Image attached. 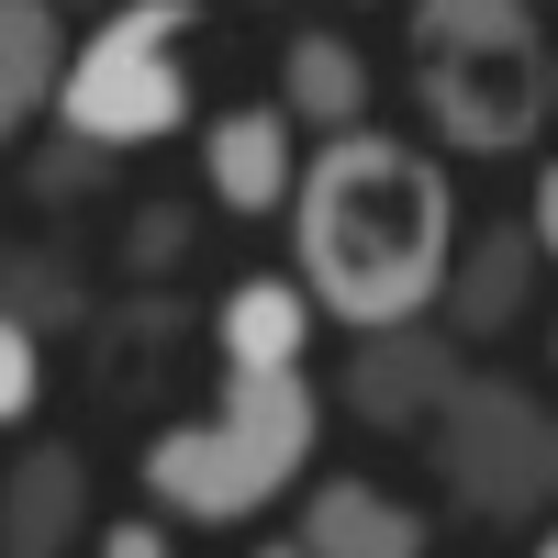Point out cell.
I'll return each mask as SVG.
<instances>
[{
    "label": "cell",
    "instance_id": "11",
    "mask_svg": "<svg viewBox=\"0 0 558 558\" xmlns=\"http://www.w3.org/2000/svg\"><path fill=\"white\" fill-rule=\"evenodd\" d=\"M57 78H68V12L57 0H0V157L57 112Z\"/></svg>",
    "mask_w": 558,
    "mask_h": 558
},
{
    "label": "cell",
    "instance_id": "17",
    "mask_svg": "<svg viewBox=\"0 0 558 558\" xmlns=\"http://www.w3.org/2000/svg\"><path fill=\"white\" fill-rule=\"evenodd\" d=\"M168 257H191V223H179V213H146V223H134V268H168Z\"/></svg>",
    "mask_w": 558,
    "mask_h": 558
},
{
    "label": "cell",
    "instance_id": "6",
    "mask_svg": "<svg viewBox=\"0 0 558 558\" xmlns=\"http://www.w3.org/2000/svg\"><path fill=\"white\" fill-rule=\"evenodd\" d=\"M458 368H470V336H447V324L402 313V324H368V336L347 347L336 402L357 413L368 436H425L436 413H447V391H458Z\"/></svg>",
    "mask_w": 558,
    "mask_h": 558
},
{
    "label": "cell",
    "instance_id": "12",
    "mask_svg": "<svg viewBox=\"0 0 558 558\" xmlns=\"http://www.w3.org/2000/svg\"><path fill=\"white\" fill-rule=\"evenodd\" d=\"M313 324H324V313H313V291H302V268H291V279L257 268V279H235V291L213 302V347L235 357V368H291V357H313Z\"/></svg>",
    "mask_w": 558,
    "mask_h": 558
},
{
    "label": "cell",
    "instance_id": "9",
    "mask_svg": "<svg viewBox=\"0 0 558 558\" xmlns=\"http://www.w3.org/2000/svg\"><path fill=\"white\" fill-rule=\"evenodd\" d=\"M78 536H89V458L68 436L12 447V470H0V558H57Z\"/></svg>",
    "mask_w": 558,
    "mask_h": 558
},
{
    "label": "cell",
    "instance_id": "13",
    "mask_svg": "<svg viewBox=\"0 0 558 558\" xmlns=\"http://www.w3.org/2000/svg\"><path fill=\"white\" fill-rule=\"evenodd\" d=\"M279 112L336 134V123H368V57L336 34V23H302L291 57H279Z\"/></svg>",
    "mask_w": 558,
    "mask_h": 558
},
{
    "label": "cell",
    "instance_id": "22",
    "mask_svg": "<svg viewBox=\"0 0 558 558\" xmlns=\"http://www.w3.org/2000/svg\"><path fill=\"white\" fill-rule=\"evenodd\" d=\"M57 12H101V0H57Z\"/></svg>",
    "mask_w": 558,
    "mask_h": 558
},
{
    "label": "cell",
    "instance_id": "14",
    "mask_svg": "<svg viewBox=\"0 0 558 558\" xmlns=\"http://www.w3.org/2000/svg\"><path fill=\"white\" fill-rule=\"evenodd\" d=\"M0 302H12V313H34L45 336H57V324H78V313H89V291H78V279H68L57 257H45V246H34V257H0Z\"/></svg>",
    "mask_w": 558,
    "mask_h": 558
},
{
    "label": "cell",
    "instance_id": "18",
    "mask_svg": "<svg viewBox=\"0 0 558 558\" xmlns=\"http://www.w3.org/2000/svg\"><path fill=\"white\" fill-rule=\"evenodd\" d=\"M157 547H168L157 514H112V525H101V558H157Z\"/></svg>",
    "mask_w": 558,
    "mask_h": 558
},
{
    "label": "cell",
    "instance_id": "7",
    "mask_svg": "<svg viewBox=\"0 0 558 558\" xmlns=\"http://www.w3.org/2000/svg\"><path fill=\"white\" fill-rule=\"evenodd\" d=\"M202 179H213V202L223 213H291V179H302V123L279 112V101H235V112H213L202 123Z\"/></svg>",
    "mask_w": 558,
    "mask_h": 558
},
{
    "label": "cell",
    "instance_id": "3",
    "mask_svg": "<svg viewBox=\"0 0 558 558\" xmlns=\"http://www.w3.org/2000/svg\"><path fill=\"white\" fill-rule=\"evenodd\" d=\"M413 112L447 134V157H525L547 112V23L536 0H402Z\"/></svg>",
    "mask_w": 558,
    "mask_h": 558
},
{
    "label": "cell",
    "instance_id": "10",
    "mask_svg": "<svg viewBox=\"0 0 558 558\" xmlns=\"http://www.w3.org/2000/svg\"><path fill=\"white\" fill-rule=\"evenodd\" d=\"M279 558H425V514L380 481H313Z\"/></svg>",
    "mask_w": 558,
    "mask_h": 558
},
{
    "label": "cell",
    "instance_id": "15",
    "mask_svg": "<svg viewBox=\"0 0 558 558\" xmlns=\"http://www.w3.org/2000/svg\"><path fill=\"white\" fill-rule=\"evenodd\" d=\"M45 402V324L0 302V425H34Z\"/></svg>",
    "mask_w": 558,
    "mask_h": 558
},
{
    "label": "cell",
    "instance_id": "5",
    "mask_svg": "<svg viewBox=\"0 0 558 558\" xmlns=\"http://www.w3.org/2000/svg\"><path fill=\"white\" fill-rule=\"evenodd\" d=\"M547 425L558 413L525 391V380H502V368H458V391L436 413V470H447V502L458 514H481V525H536L547 514Z\"/></svg>",
    "mask_w": 558,
    "mask_h": 558
},
{
    "label": "cell",
    "instance_id": "16",
    "mask_svg": "<svg viewBox=\"0 0 558 558\" xmlns=\"http://www.w3.org/2000/svg\"><path fill=\"white\" fill-rule=\"evenodd\" d=\"M101 157H112V146H78V134H57V146H45V168H34V191H45V202H78L89 179H101Z\"/></svg>",
    "mask_w": 558,
    "mask_h": 558
},
{
    "label": "cell",
    "instance_id": "23",
    "mask_svg": "<svg viewBox=\"0 0 558 558\" xmlns=\"http://www.w3.org/2000/svg\"><path fill=\"white\" fill-rule=\"evenodd\" d=\"M547 357H558V336H547Z\"/></svg>",
    "mask_w": 558,
    "mask_h": 558
},
{
    "label": "cell",
    "instance_id": "4",
    "mask_svg": "<svg viewBox=\"0 0 558 558\" xmlns=\"http://www.w3.org/2000/svg\"><path fill=\"white\" fill-rule=\"evenodd\" d=\"M191 34H202V0H101L89 34L68 45V78H57L45 123L78 134V146H168L202 112Z\"/></svg>",
    "mask_w": 558,
    "mask_h": 558
},
{
    "label": "cell",
    "instance_id": "2",
    "mask_svg": "<svg viewBox=\"0 0 558 558\" xmlns=\"http://www.w3.org/2000/svg\"><path fill=\"white\" fill-rule=\"evenodd\" d=\"M313 447H324V391H313V368H235L223 357V391L213 413H191V425H157L146 436V502L179 525H213V536H235L257 525L279 492H302L313 481Z\"/></svg>",
    "mask_w": 558,
    "mask_h": 558
},
{
    "label": "cell",
    "instance_id": "21",
    "mask_svg": "<svg viewBox=\"0 0 558 558\" xmlns=\"http://www.w3.org/2000/svg\"><path fill=\"white\" fill-rule=\"evenodd\" d=\"M536 558H558V525H536Z\"/></svg>",
    "mask_w": 558,
    "mask_h": 558
},
{
    "label": "cell",
    "instance_id": "19",
    "mask_svg": "<svg viewBox=\"0 0 558 558\" xmlns=\"http://www.w3.org/2000/svg\"><path fill=\"white\" fill-rule=\"evenodd\" d=\"M525 223H536V257H547V268H558V157H547V168H536V213H525Z\"/></svg>",
    "mask_w": 558,
    "mask_h": 558
},
{
    "label": "cell",
    "instance_id": "8",
    "mask_svg": "<svg viewBox=\"0 0 558 558\" xmlns=\"http://www.w3.org/2000/svg\"><path fill=\"white\" fill-rule=\"evenodd\" d=\"M536 223H481V235H458V257H447V336H470V347H492V336H514V324L536 313Z\"/></svg>",
    "mask_w": 558,
    "mask_h": 558
},
{
    "label": "cell",
    "instance_id": "1",
    "mask_svg": "<svg viewBox=\"0 0 558 558\" xmlns=\"http://www.w3.org/2000/svg\"><path fill=\"white\" fill-rule=\"evenodd\" d=\"M458 257V191L425 146H402L380 123H336L291 179V268L324 324H402L436 313Z\"/></svg>",
    "mask_w": 558,
    "mask_h": 558
},
{
    "label": "cell",
    "instance_id": "20",
    "mask_svg": "<svg viewBox=\"0 0 558 558\" xmlns=\"http://www.w3.org/2000/svg\"><path fill=\"white\" fill-rule=\"evenodd\" d=\"M547 112H558V34H547Z\"/></svg>",
    "mask_w": 558,
    "mask_h": 558
}]
</instances>
